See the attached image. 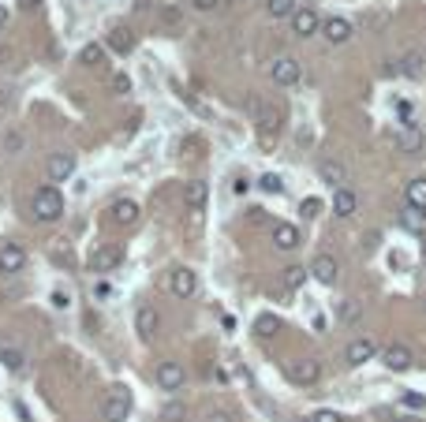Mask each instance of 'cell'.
<instances>
[{
    "instance_id": "1",
    "label": "cell",
    "mask_w": 426,
    "mask_h": 422,
    "mask_svg": "<svg viewBox=\"0 0 426 422\" xmlns=\"http://www.w3.org/2000/svg\"><path fill=\"white\" fill-rule=\"evenodd\" d=\"M30 209H34L38 221H60V217H64V195L57 187H38V191H34Z\"/></svg>"
},
{
    "instance_id": "2",
    "label": "cell",
    "mask_w": 426,
    "mask_h": 422,
    "mask_svg": "<svg viewBox=\"0 0 426 422\" xmlns=\"http://www.w3.org/2000/svg\"><path fill=\"white\" fill-rule=\"evenodd\" d=\"M127 415H131V392L127 389H109L105 400H101V419L105 422H127Z\"/></svg>"
},
{
    "instance_id": "3",
    "label": "cell",
    "mask_w": 426,
    "mask_h": 422,
    "mask_svg": "<svg viewBox=\"0 0 426 422\" xmlns=\"http://www.w3.org/2000/svg\"><path fill=\"white\" fill-rule=\"evenodd\" d=\"M254 124H258V131L277 135L284 127V108L273 105V101H254Z\"/></svg>"
},
{
    "instance_id": "4",
    "label": "cell",
    "mask_w": 426,
    "mask_h": 422,
    "mask_svg": "<svg viewBox=\"0 0 426 422\" xmlns=\"http://www.w3.org/2000/svg\"><path fill=\"white\" fill-rule=\"evenodd\" d=\"M299 75H303V68H299V60H295V57H277L270 64V79L277 82V86H295Z\"/></svg>"
},
{
    "instance_id": "5",
    "label": "cell",
    "mask_w": 426,
    "mask_h": 422,
    "mask_svg": "<svg viewBox=\"0 0 426 422\" xmlns=\"http://www.w3.org/2000/svg\"><path fill=\"white\" fill-rule=\"evenodd\" d=\"M322 30V15L314 8H295L292 12V34L295 38H314Z\"/></svg>"
},
{
    "instance_id": "6",
    "label": "cell",
    "mask_w": 426,
    "mask_h": 422,
    "mask_svg": "<svg viewBox=\"0 0 426 422\" xmlns=\"http://www.w3.org/2000/svg\"><path fill=\"white\" fill-rule=\"evenodd\" d=\"M169 288H172V296H176V299H191L194 291H198V273L187 269V265H180V269H172Z\"/></svg>"
},
{
    "instance_id": "7",
    "label": "cell",
    "mask_w": 426,
    "mask_h": 422,
    "mask_svg": "<svg viewBox=\"0 0 426 422\" xmlns=\"http://www.w3.org/2000/svg\"><path fill=\"white\" fill-rule=\"evenodd\" d=\"M284 374H288V381H295V385H314L322 378V363L318 359H292Z\"/></svg>"
},
{
    "instance_id": "8",
    "label": "cell",
    "mask_w": 426,
    "mask_h": 422,
    "mask_svg": "<svg viewBox=\"0 0 426 422\" xmlns=\"http://www.w3.org/2000/svg\"><path fill=\"white\" fill-rule=\"evenodd\" d=\"M26 269V251L23 243H0V273L12 277V273H23Z\"/></svg>"
},
{
    "instance_id": "9",
    "label": "cell",
    "mask_w": 426,
    "mask_h": 422,
    "mask_svg": "<svg viewBox=\"0 0 426 422\" xmlns=\"http://www.w3.org/2000/svg\"><path fill=\"white\" fill-rule=\"evenodd\" d=\"M183 381H187V370H183L180 363H161L157 366V385H161V392H180Z\"/></svg>"
},
{
    "instance_id": "10",
    "label": "cell",
    "mask_w": 426,
    "mask_h": 422,
    "mask_svg": "<svg viewBox=\"0 0 426 422\" xmlns=\"http://www.w3.org/2000/svg\"><path fill=\"white\" fill-rule=\"evenodd\" d=\"M311 277L318 280V284H326V288H333V284H337V277H340L337 258H333V254H318V258L311 262Z\"/></svg>"
},
{
    "instance_id": "11",
    "label": "cell",
    "mask_w": 426,
    "mask_h": 422,
    "mask_svg": "<svg viewBox=\"0 0 426 422\" xmlns=\"http://www.w3.org/2000/svg\"><path fill=\"white\" fill-rule=\"evenodd\" d=\"M351 23L344 19V15H329V19H322V38H326L329 45H344L351 38Z\"/></svg>"
},
{
    "instance_id": "12",
    "label": "cell",
    "mask_w": 426,
    "mask_h": 422,
    "mask_svg": "<svg viewBox=\"0 0 426 422\" xmlns=\"http://www.w3.org/2000/svg\"><path fill=\"white\" fill-rule=\"evenodd\" d=\"M382 363L393 374H404L407 366H411V347H407V344H385L382 347Z\"/></svg>"
},
{
    "instance_id": "13",
    "label": "cell",
    "mask_w": 426,
    "mask_h": 422,
    "mask_svg": "<svg viewBox=\"0 0 426 422\" xmlns=\"http://www.w3.org/2000/svg\"><path fill=\"white\" fill-rule=\"evenodd\" d=\"M45 169H49V180H53V183L71 180V172H75V153H53Z\"/></svg>"
},
{
    "instance_id": "14",
    "label": "cell",
    "mask_w": 426,
    "mask_h": 422,
    "mask_svg": "<svg viewBox=\"0 0 426 422\" xmlns=\"http://www.w3.org/2000/svg\"><path fill=\"white\" fill-rule=\"evenodd\" d=\"M135 329H138V336H142V341H154L157 329H161V314H157L154 307H138V314H135Z\"/></svg>"
},
{
    "instance_id": "15",
    "label": "cell",
    "mask_w": 426,
    "mask_h": 422,
    "mask_svg": "<svg viewBox=\"0 0 426 422\" xmlns=\"http://www.w3.org/2000/svg\"><path fill=\"white\" fill-rule=\"evenodd\" d=\"M378 355V347H374V341H367V336H359V341H351L348 347H344V359L351 363V366H363V363H370Z\"/></svg>"
},
{
    "instance_id": "16",
    "label": "cell",
    "mask_w": 426,
    "mask_h": 422,
    "mask_svg": "<svg viewBox=\"0 0 426 422\" xmlns=\"http://www.w3.org/2000/svg\"><path fill=\"white\" fill-rule=\"evenodd\" d=\"M299 243H303V236H299L295 224H273V247L277 251H295Z\"/></svg>"
},
{
    "instance_id": "17",
    "label": "cell",
    "mask_w": 426,
    "mask_h": 422,
    "mask_svg": "<svg viewBox=\"0 0 426 422\" xmlns=\"http://www.w3.org/2000/svg\"><path fill=\"white\" fill-rule=\"evenodd\" d=\"M120 258H124V251L120 247H98L94 254H90V265H94L98 273H109V269H116Z\"/></svg>"
},
{
    "instance_id": "18",
    "label": "cell",
    "mask_w": 426,
    "mask_h": 422,
    "mask_svg": "<svg viewBox=\"0 0 426 422\" xmlns=\"http://www.w3.org/2000/svg\"><path fill=\"white\" fill-rule=\"evenodd\" d=\"M318 176H322V183H329V187L337 191V187H344V183H348V169L340 161H322L318 164Z\"/></svg>"
},
{
    "instance_id": "19",
    "label": "cell",
    "mask_w": 426,
    "mask_h": 422,
    "mask_svg": "<svg viewBox=\"0 0 426 422\" xmlns=\"http://www.w3.org/2000/svg\"><path fill=\"white\" fill-rule=\"evenodd\" d=\"M113 224H120V228H127V224H135L138 221V202H131V198H120V202H113Z\"/></svg>"
},
{
    "instance_id": "20",
    "label": "cell",
    "mask_w": 426,
    "mask_h": 422,
    "mask_svg": "<svg viewBox=\"0 0 426 422\" xmlns=\"http://www.w3.org/2000/svg\"><path fill=\"white\" fill-rule=\"evenodd\" d=\"M206 198H210V187H206L202 180L187 183V191H183V202H187L191 213H202V209H206Z\"/></svg>"
},
{
    "instance_id": "21",
    "label": "cell",
    "mask_w": 426,
    "mask_h": 422,
    "mask_svg": "<svg viewBox=\"0 0 426 422\" xmlns=\"http://www.w3.org/2000/svg\"><path fill=\"white\" fill-rule=\"evenodd\" d=\"M359 206V195L351 187H337V195H333V213L337 217H351Z\"/></svg>"
},
{
    "instance_id": "22",
    "label": "cell",
    "mask_w": 426,
    "mask_h": 422,
    "mask_svg": "<svg viewBox=\"0 0 426 422\" xmlns=\"http://www.w3.org/2000/svg\"><path fill=\"white\" fill-rule=\"evenodd\" d=\"M0 366H4L8 374H23V370H26V355H23V347L4 344V347H0Z\"/></svg>"
},
{
    "instance_id": "23",
    "label": "cell",
    "mask_w": 426,
    "mask_h": 422,
    "mask_svg": "<svg viewBox=\"0 0 426 422\" xmlns=\"http://www.w3.org/2000/svg\"><path fill=\"white\" fill-rule=\"evenodd\" d=\"M396 64H400L396 71H400L404 79H423V71H426V64H423V57H419L415 49H411V52H404V57L396 60Z\"/></svg>"
},
{
    "instance_id": "24",
    "label": "cell",
    "mask_w": 426,
    "mask_h": 422,
    "mask_svg": "<svg viewBox=\"0 0 426 422\" xmlns=\"http://www.w3.org/2000/svg\"><path fill=\"white\" fill-rule=\"evenodd\" d=\"M404 228H407V232H415V236H426V209L407 206L404 209Z\"/></svg>"
},
{
    "instance_id": "25",
    "label": "cell",
    "mask_w": 426,
    "mask_h": 422,
    "mask_svg": "<svg viewBox=\"0 0 426 422\" xmlns=\"http://www.w3.org/2000/svg\"><path fill=\"white\" fill-rule=\"evenodd\" d=\"M407 206H415V209H426V176H419V180H411L407 183Z\"/></svg>"
},
{
    "instance_id": "26",
    "label": "cell",
    "mask_w": 426,
    "mask_h": 422,
    "mask_svg": "<svg viewBox=\"0 0 426 422\" xmlns=\"http://www.w3.org/2000/svg\"><path fill=\"white\" fill-rule=\"evenodd\" d=\"M109 49H116L120 57H127V52L135 49V38H131V34L124 30V26H116V30L109 34Z\"/></svg>"
},
{
    "instance_id": "27",
    "label": "cell",
    "mask_w": 426,
    "mask_h": 422,
    "mask_svg": "<svg viewBox=\"0 0 426 422\" xmlns=\"http://www.w3.org/2000/svg\"><path fill=\"white\" fill-rule=\"evenodd\" d=\"M340 322H344V325L363 322V303H359V299H344V303H340Z\"/></svg>"
},
{
    "instance_id": "28",
    "label": "cell",
    "mask_w": 426,
    "mask_h": 422,
    "mask_svg": "<svg viewBox=\"0 0 426 422\" xmlns=\"http://www.w3.org/2000/svg\"><path fill=\"white\" fill-rule=\"evenodd\" d=\"M307 277H311V269H303V265H288V269H284V273H281V280H284V288H292V291H295V288H299V284H303V280H307Z\"/></svg>"
},
{
    "instance_id": "29",
    "label": "cell",
    "mask_w": 426,
    "mask_h": 422,
    "mask_svg": "<svg viewBox=\"0 0 426 422\" xmlns=\"http://www.w3.org/2000/svg\"><path fill=\"white\" fill-rule=\"evenodd\" d=\"M266 12H270L273 19H292L295 0H266Z\"/></svg>"
},
{
    "instance_id": "30",
    "label": "cell",
    "mask_w": 426,
    "mask_h": 422,
    "mask_svg": "<svg viewBox=\"0 0 426 422\" xmlns=\"http://www.w3.org/2000/svg\"><path fill=\"white\" fill-rule=\"evenodd\" d=\"M23 146H26V139H23V131H4V139H0V150L4 153H23Z\"/></svg>"
},
{
    "instance_id": "31",
    "label": "cell",
    "mask_w": 426,
    "mask_h": 422,
    "mask_svg": "<svg viewBox=\"0 0 426 422\" xmlns=\"http://www.w3.org/2000/svg\"><path fill=\"white\" fill-rule=\"evenodd\" d=\"M101 60H105V49H101V45H86V49L79 52L82 68H101Z\"/></svg>"
},
{
    "instance_id": "32",
    "label": "cell",
    "mask_w": 426,
    "mask_h": 422,
    "mask_svg": "<svg viewBox=\"0 0 426 422\" xmlns=\"http://www.w3.org/2000/svg\"><path fill=\"white\" fill-rule=\"evenodd\" d=\"M183 419H187V407H183L180 400H169L161 407V422H183Z\"/></svg>"
},
{
    "instance_id": "33",
    "label": "cell",
    "mask_w": 426,
    "mask_h": 422,
    "mask_svg": "<svg viewBox=\"0 0 426 422\" xmlns=\"http://www.w3.org/2000/svg\"><path fill=\"white\" fill-rule=\"evenodd\" d=\"M258 187H262L266 195H284V180L277 176V172H266V176L258 180Z\"/></svg>"
},
{
    "instance_id": "34",
    "label": "cell",
    "mask_w": 426,
    "mask_h": 422,
    "mask_svg": "<svg viewBox=\"0 0 426 422\" xmlns=\"http://www.w3.org/2000/svg\"><path fill=\"white\" fill-rule=\"evenodd\" d=\"M254 329H258V336H273L277 329H281V322H277L273 314H262V318L254 322Z\"/></svg>"
},
{
    "instance_id": "35",
    "label": "cell",
    "mask_w": 426,
    "mask_h": 422,
    "mask_svg": "<svg viewBox=\"0 0 426 422\" xmlns=\"http://www.w3.org/2000/svg\"><path fill=\"white\" fill-rule=\"evenodd\" d=\"M180 19H183L180 4H165V8H161V23H165V26H180Z\"/></svg>"
},
{
    "instance_id": "36",
    "label": "cell",
    "mask_w": 426,
    "mask_h": 422,
    "mask_svg": "<svg viewBox=\"0 0 426 422\" xmlns=\"http://www.w3.org/2000/svg\"><path fill=\"white\" fill-rule=\"evenodd\" d=\"M400 403H404V411H423L426 407V396H423V392H404Z\"/></svg>"
},
{
    "instance_id": "37",
    "label": "cell",
    "mask_w": 426,
    "mask_h": 422,
    "mask_svg": "<svg viewBox=\"0 0 426 422\" xmlns=\"http://www.w3.org/2000/svg\"><path fill=\"white\" fill-rule=\"evenodd\" d=\"M318 209H322V202H318V198H303L299 217H303V221H314V217H318Z\"/></svg>"
},
{
    "instance_id": "38",
    "label": "cell",
    "mask_w": 426,
    "mask_h": 422,
    "mask_svg": "<svg viewBox=\"0 0 426 422\" xmlns=\"http://www.w3.org/2000/svg\"><path fill=\"white\" fill-rule=\"evenodd\" d=\"M311 422H344V415L340 411H314Z\"/></svg>"
},
{
    "instance_id": "39",
    "label": "cell",
    "mask_w": 426,
    "mask_h": 422,
    "mask_svg": "<svg viewBox=\"0 0 426 422\" xmlns=\"http://www.w3.org/2000/svg\"><path fill=\"white\" fill-rule=\"evenodd\" d=\"M90 291H94V299L101 303V299H109V296H113V284H109V280H98Z\"/></svg>"
},
{
    "instance_id": "40",
    "label": "cell",
    "mask_w": 426,
    "mask_h": 422,
    "mask_svg": "<svg viewBox=\"0 0 426 422\" xmlns=\"http://www.w3.org/2000/svg\"><path fill=\"white\" fill-rule=\"evenodd\" d=\"M225 0H191V8L194 12H213V8H221Z\"/></svg>"
},
{
    "instance_id": "41",
    "label": "cell",
    "mask_w": 426,
    "mask_h": 422,
    "mask_svg": "<svg viewBox=\"0 0 426 422\" xmlns=\"http://www.w3.org/2000/svg\"><path fill=\"white\" fill-rule=\"evenodd\" d=\"M113 90H116V94H127V90H131V79L120 71V75H113Z\"/></svg>"
},
{
    "instance_id": "42",
    "label": "cell",
    "mask_w": 426,
    "mask_h": 422,
    "mask_svg": "<svg viewBox=\"0 0 426 422\" xmlns=\"http://www.w3.org/2000/svg\"><path fill=\"white\" fill-rule=\"evenodd\" d=\"M53 307H57V310H68V307H71V303H68V291H64V288L53 291Z\"/></svg>"
},
{
    "instance_id": "43",
    "label": "cell",
    "mask_w": 426,
    "mask_h": 422,
    "mask_svg": "<svg viewBox=\"0 0 426 422\" xmlns=\"http://www.w3.org/2000/svg\"><path fill=\"white\" fill-rule=\"evenodd\" d=\"M206 422H232V415H228V411H221V407H213L210 415H206Z\"/></svg>"
},
{
    "instance_id": "44",
    "label": "cell",
    "mask_w": 426,
    "mask_h": 422,
    "mask_svg": "<svg viewBox=\"0 0 426 422\" xmlns=\"http://www.w3.org/2000/svg\"><path fill=\"white\" fill-rule=\"evenodd\" d=\"M393 422H423V419L411 415V411H400V415H393Z\"/></svg>"
},
{
    "instance_id": "45",
    "label": "cell",
    "mask_w": 426,
    "mask_h": 422,
    "mask_svg": "<svg viewBox=\"0 0 426 422\" xmlns=\"http://www.w3.org/2000/svg\"><path fill=\"white\" fill-rule=\"evenodd\" d=\"M311 325L318 329V333H326V314H314V318H311Z\"/></svg>"
},
{
    "instance_id": "46",
    "label": "cell",
    "mask_w": 426,
    "mask_h": 422,
    "mask_svg": "<svg viewBox=\"0 0 426 422\" xmlns=\"http://www.w3.org/2000/svg\"><path fill=\"white\" fill-rule=\"evenodd\" d=\"M247 187H251L247 180H236V183H232V191H236V195H247Z\"/></svg>"
},
{
    "instance_id": "47",
    "label": "cell",
    "mask_w": 426,
    "mask_h": 422,
    "mask_svg": "<svg viewBox=\"0 0 426 422\" xmlns=\"http://www.w3.org/2000/svg\"><path fill=\"white\" fill-rule=\"evenodd\" d=\"M53 258H57L60 265H68V262H71V258H68V251H60V247H57V251H53Z\"/></svg>"
},
{
    "instance_id": "48",
    "label": "cell",
    "mask_w": 426,
    "mask_h": 422,
    "mask_svg": "<svg viewBox=\"0 0 426 422\" xmlns=\"http://www.w3.org/2000/svg\"><path fill=\"white\" fill-rule=\"evenodd\" d=\"M12 105V94H8V90H0V108H8Z\"/></svg>"
},
{
    "instance_id": "49",
    "label": "cell",
    "mask_w": 426,
    "mask_h": 422,
    "mask_svg": "<svg viewBox=\"0 0 426 422\" xmlns=\"http://www.w3.org/2000/svg\"><path fill=\"white\" fill-rule=\"evenodd\" d=\"M4 23H8V8L0 4V26H4Z\"/></svg>"
},
{
    "instance_id": "50",
    "label": "cell",
    "mask_w": 426,
    "mask_h": 422,
    "mask_svg": "<svg viewBox=\"0 0 426 422\" xmlns=\"http://www.w3.org/2000/svg\"><path fill=\"white\" fill-rule=\"evenodd\" d=\"M23 8H34V0H23Z\"/></svg>"
}]
</instances>
